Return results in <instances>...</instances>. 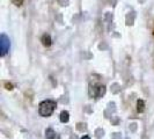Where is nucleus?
Returning <instances> with one entry per match:
<instances>
[{
    "label": "nucleus",
    "mask_w": 154,
    "mask_h": 139,
    "mask_svg": "<svg viewBox=\"0 0 154 139\" xmlns=\"http://www.w3.org/2000/svg\"><path fill=\"white\" fill-rule=\"evenodd\" d=\"M69 119V114L67 111H62L60 114V122L62 123H67Z\"/></svg>",
    "instance_id": "nucleus-6"
},
{
    "label": "nucleus",
    "mask_w": 154,
    "mask_h": 139,
    "mask_svg": "<svg viewBox=\"0 0 154 139\" xmlns=\"http://www.w3.org/2000/svg\"><path fill=\"white\" fill-rule=\"evenodd\" d=\"M13 2H14L15 5H17V6H20V5H22L23 0H13Z\"/></svg>",
    "instance_id": "nucleus-8"
},
{
    "label": "nucleus",
    "mask_w": 154,
    "mask_h": 139,
    "mask_svg": "<svg viewBox=\"0 0 154 139\" xmlns=\"http://www.w3.org/2000/svg\"><path fill=\"white\" fill-rule=\"evenodd\" d=\"M42 44L44 46H50L51 45V37H50V35H43L42 36Z\"/></svg>",
    "instance_id": "nucleus-4"
},
{
    "label": "nucleus",
    "mask_w": 154,
    "mask_h": 139,
    "mask_svg": "<svg viewBox=\"0 0 154 139\" xmlns=\"http://www.w3.org/2000/svg\"><path fill=\"white\" fill-rule=\"evenodd\" d=\"M54 109H56V102L52 100H45L39 103L38 113L39 115L43 117H49L52 115Z\"/></svg>",
    "instance_id": "nucleus-1"
},
{
    "label": "nucleus",
    "mask_w": 154,
    "mask_h": 139,
    "mask_svg": "<svg viewBox=\"0 0 154 139\" xmlns=\"http://www.w3.org/2000/svg\"><path fill=\"white\" fill-rule=\"evenodd\" d=\"M81 139H91V138H89L88 136H84V137H82V138H81Z\"/></svg>",
    "instance_id": "nucleus-9"
},
{
    "label": "nucleus",
    "mask_w": 154,
    "mask_h": 139,
    "mask_svg": "<svg viewBox=\"0 0 154 139\" xmlns=\"http://www.w3.org/2000/svg\"><path fill=\"white\" fill-rule=\"evenodd\" d=\"M9 46H11V42H9V39L5 34H1L0 36V49H1V56H6V54L9 50Z\"/></svg>",
    "instance_id": "nucleus-2"
},
{
    "label": "nucleus",
    "mask_w": 154,
    "mask_h": 139,
    "mask_svg": "<svg viewBox=\"0 0 154 139\" xmlns=\"http://www.w3.org/2000/svg\"><path fill=\"white\" fill-rule=\"evenodd\" d=\"M104 93H106V87H104L103 85H99V86H95V87H94V92L91 93V95L94 96V97H100V96H102Z\"/></svg>",
    "instance_id": "nucleus-3"
},
{
    "label": "nucleus",
    "mask_w": 154,
    "mask_h": 139,
    "mask_svg": "<svg viewBox=\"0 0 154 139\" xmlns=\"http://www.w3.org/2000/svg\"><path fill=\"white\" fill-rule=\"evenodd\" d=\"M45 138L46 139H56L57 136H56V132L52 130V129H48L45 132Z\"/></svg>",
    "instance_id": "nucleus-5"
},
{
    "label": "nucleus",
    "mask_w": 154,
    "mask_h": 139,
    "mask_svg": "<svg viewBox=\"0 0 154 139\" xmlns=\"http://www.w3.org/2000/svg\"><path fill=\"white\" fill-rule=\"evenodd\" d=\"M144 109H145V103H144V101L138 100V102H137V110H138L139 113H143Z\"/></svg>",
    "instance_id": "nucleus-7"
}]
</instances>
